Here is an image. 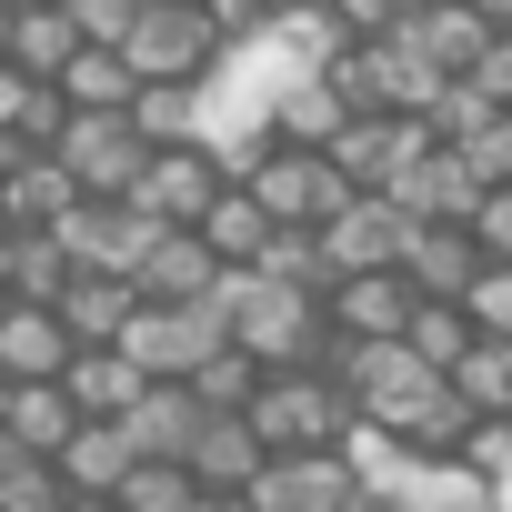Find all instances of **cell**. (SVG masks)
<instances>
[{"label":"cell","instance_id":"34","mask_svg":"<svg viewBox=\"0 0 512 512\" xmlns=\"http://www.w3.org/2000/svg\"><path fill=\"white\" fill-rule=\"evenodd\" d=\"M0 512H71V492H61L51 462H11V482H0Z\"/></svg>","mask_w":512,"mask_h":512},{"label":"cell","instance_id":"15","mask_svg":"<svg viewBox=\"0 0 512 512\" xmlns=\"http://www.w3.org/2000/svg\"><path fill=\"white\" fill-rule=\"evenodd\" d=\"M191 432H201V402H191L181 382H151V392L121 412V442H131V462H181V452H191Z\"/></svg>","mask_w":512,"mask_h":512},{"label":"cell","instance_id":"35","mask_svg":"<svg viewBox=\"0 0 512 512\" xmlns=\"http://www.w3.org/2000/svg\"><path fill=\"white\" fill-rule=\"evenodd\" d=\"M322 11H332V31H342V41H392L412 0H322Z\"/></svg>","mask_w":512,"mask_h":512},{"label":"cell","instance_id":"30","mask_svg":"<svg viewBox=\"0 0 512 512\" xmlns=\"http://www.w3.org/2000/svg\"><path fill=\"white\" fill-rule=\"evenodd\" d=\"M452 312L472 322V342H512V272H492V262H482V272H472V292H462Z\"/></svg>","mask_w":512,"mask_h":512},{"label":"cell","instance_id":"22","mask_svg":"<svg viewBox=\"0 0 512 512\" xmlns=\"http://www.w3.org/2000/svg\"><path fill=\"white\" fill-rule=\"evenodd\" d=\"M191 241L211 251V262H221V272H251V262H262V241H272V221H262V211H251V191H231V181H221Z\"/></svg>","mask_w":512,"mask_h":512},{"label":"cell","instance_id":"43","mask_svg":"<svg viewBox=\"0 0 512 512\" xmlns=\"http://www.w3.org/2000/svg\"><path fill=\"white\" fill-rule=\"evenodd\" d=\"M11 462H21V452H11V442H0V482H11Z\"/></svg>","mask_w":512,"mask_h":512},{"label":"cell","instance_id":"16","mask_svg":"<svg viewBox=\"0 0 512 512\" xmlns=\"http://www.w3.org/2000/svg\"><path fill=\"white\" fill-rule=\"evenodd\" d=\"M392 272H402V292H412V302H462L482 262H472V241H462V231H412Z\"/></svg>","mask_w":512,"mask_h":512},{"label":"cell","instance_id":"6","mask_svg":"<svg viewBox=\"0 0 512 512\" xmlns=\"http://www.w3.org/2000/svg\"><path fill=\"white\" fill-rule=\"evenodd\" d=\"M51 241H61V262H71V272L131 282V272H141V251H151L161 231H151V221H141L131 201H81V211H71V221H61Z\"/></svg>","mask_w":512,"mask_h":512},{"label":"cell","instance_id":"3","mask_svg":"<svg viewBox=\"0 0 512 512\" xmlns=\"http://www.w3.org/2000/svg\"><path fill=\"white\" fill-rule=\"evenodd\" d=\"M241 422H251V442L282 462V452H332L342 422H352V402H342L322 372H262V392H251Z\"/></svg>","mask_w":512,"mask_h":512},{"label":"cell","instance_id":"17","mask_svg":"<svg viewBox=\"0 0 512 512\" xmlns=\"http://www.w3.org/2000/svg\"><path fill=\"white\" fill-rule=\"evenodd\" d=\"M71 372V342H61V322L51 312H0V382L11 392H31V382H61Z\"/></svg>","mask_w":512,"mask_h":512},{"label":"cell","instance_id":"40","mask_svg":"<svg viewBox=\"0 0 512 512\" xmlns=\"http://www.w3.org/2000/svg\"><path fill=\"white\" fill-rule=\"evenodd\" d=\"M342 512H402V502H372V492H352V502H342Z\"/></svg>","mask_w":512,"mask_h":512},{"label":"cell","instance_id":"47","mask_svg":"<svg viewBox=\"0 0 512 512\" xmlns=\"http://www.w3.org/2000/svg\"><path fill=\"white\" fill-rule=\"evenodd\" d=\"M412 11H432V0H412Z\"/></svg>","mask_w":512,"mask_h":512},{"label":"cell","instance_id":"20","mask_svg":"<svg viewBox=\"0 0 512 512\" xmlns=\"http://www.w3.org/2000/svg\"><path fill=\"white\" fill-rule=\"evenodd\" d=\"M71 432H81V412L61 402V382H31V392H11V402H0V442H11L21 462H51Z\"/></svg>","mask_w":512,"mask_h":512},{"label":"cell","instance_id":"39","mask_svg":"<svg viewBox=\"0 0 512 512\" xmlns=\"http://www.w3.org/2000/svg\"><path fill=\"white\" fill-rule=\"evenodd\" d=\"M191 512H251V502H241V492H201Z\"/></svg>","mask_w":512,"mask_h":512},{"label":"cell","instance_id":"4","mask_svg":"<svg viewBox=\"0 0 512 512\" xmlns=\"http://www.w3.org/2000/svg\"><path fill=\"white\" fill-rule=\"evenodd\" d=\"M231 191H251V211H262L272 231H332V211L352 201V191L332 181V161H322V151H262Z\"/></svg>","mask_w":512,"mask_h":512},{"label":"cell","instance_id":"48","mask_svg":"<svg viewBox=\"0 0 512 512\" xmlns=\"http://www.w3.org/2000/svg\"><path fill=\"white\" fill-rule=\"evenodd\" d=\"M0 402H11V382H0Z\"/></svg>","mask_w":512,"mask_h":512},{"label":"cell","instance_id":"18","mask_svg":"<svg viewBox=\"0 0 512 512\" xmlns=\"http://www.w3.org/2000/svg\"><path fill=\"white\" fill-rule=\"evenodd\" d=\"M81 211V191L61 181V161H11L0 171V231H61Z\"/></svg>","mask_w":512,"mask_h":512},{"label":"cell","instance_id":"25","mask_svg":"<svg viewBox=\"0 0 512 512\" xmlns=\"http://www.w3.org/2000/svg\"><path fill=\"white\" fill-rule=\"evenodd\" d=\"M332 131H342V111H332L322 81H292L272 101V151H332Z\"/></svg>","mask_w":512,"mask_h":512},{"label":"cell","instance_id":"7","mask_svg":"<svg viewBox=\"0 0 512 512\" xmlns=\"http://www.w3.org/2000/svg\"><path fill=\"white\" fill-rule=\"evenodd\" d=\"M211 191H221V171H211L201 151H151L141 181H131V211H141L151 231H201Z\"/></svg>","mask_w":512,"mask_h":512},{"label":"cell","instance_id":"45","mask_svg":"<svg viewBox=\"0 0 512 512\" xmlns=\"http://www.w3.org/2000/svg\"><path fill=\"white\" fill-rule=\"evenodd\" d=\"M71 512H111V502H71Z\"/></svg>","mask_w":512,"mask_h":512},{"label":"cell","instance_id":"29","mask_svg":"<svg viewBox=\"0 0 512 512\" xmlns=\"http://www.w3.org/2000/svg\"><path fill=\"white\" fill-rule=\"evenodd\" d=\"M201 412H251V392H262V362H241V352H211L191 382H181Z\"/></svg>","mask_w":512,"mask_h":512},{"label":"cell","instance_id":"28","mask_svg":"<svg viewBox=\"0 0 512 512\" xmlns=\"http://www.w3.org/2000/svg\"><path fill=\"white\" fill-rule=\"evenodd\" d=\"M191 502H201V492H191L181 462H131L121 492H111V512H191Z\"/></svg>","mask_w":512,"mask_h":512},{"label":"cell","instance_id":"19","mask_svg":"<svg viewBox=\"0 0 512 512\" xmlns=\"http://www.w3.org/2000/svg\"><path fill=\"white\" fill-rule=\"evenodd\" d=\"M402 41H412L442 81H462V71L482 61V41H492V31L472 21V0H432V11H402Z\"/></svg>","mask_w":512,"mask_h":512},{"label":"cell","instance_id":"12","mask_svg":"<svg viewBox=\"0 0 512 512\" xmlns=\"http://www.w3.org/2000/svg\"><path fill=\"white\" fill-rule=\"evenodd\" d=\"M322 322H332V342H402V322H412V292H402V272L332 282V292H322Z\"/></svg>","mask_w":512,"mask_h":512},{"label":"cell","instance_id":"1","mask_svg":"<svg viewBox=\"0 0 512 512\" xmlns=\"http://www.w3.org/2000/svg\"><path fill=\"white\" fill-rule=\"evenodd\" d=\"M141 382H191L211 352H231V322H221V302H181V312H161V302H131V322H121V342H111Z\"/></svg>","mask_w":512,"mask_h":512},{"label":"cell","instance_id":"24","mask_svg":"<svg viewBox=\"0 0 512 512\" xmlns=\"http://www.w3.org/2000/svg\"><path fill=\"white\" fill-rule=\"evenodd\" d=\"M251 272H262L272 292H302V302H322V292H332L322 231H272V241H262V262H251Z\"/></svg>","mask_w":512,"mask_h":512},{"label":"cell","instance_id":"27","mask_svg":"<svg viewBox=\"0 0 512 512\" xmlns=\"http://www.w3.org/2000/svg\"><path fill=\"white\" fill-rule=\"evenodd\" d=\"M402 352H412V362H422V372L442 382V372H452V362L472 352V322H462L452 302H412V322H402Z\"/></svg>","mask_w":512,"mask_h":512},{"label":"cell","instance_id":"38","mask_svg":"<svg viewBox=\"0 0 512 512\" xmlns=\"http://www.w3.org/2000/svg\"><path fill=\"white\" fill-rule=\"evenodd\" d=\"M472 21H482V31L502 41V31H512V0H472Z\"/></svg>","mask_w":512,"mask_h":512},{"label":"cell","instance_id":"36","mask_svg":"<svg viewBox=\"0 0 512 512\" xmlns=\"http://www.w3.org/2000/svg\"><path fill=\"white\" fill-rule=\"evenodd\" d=\"M191 11H201V31L231 51V41H251V31H262L272 11H262V0H191Z\"/></svg>","mask_w":512,"mask_h":512},{"label":"cell","instance_id":"10","mask_svg":"<svg viewBox=\"0 0 512 512\" xmlns=\"http://www.w3.org/2000/svg\"><path fill=\"white\" fill-rule=\"evenodd\" d=\"M71 51H81L71 11H0V71H11L21 91H51L71 71Z\"/></svg>","mask_w":512,"mask_h":512},{"label":"cell","instance_id":"26","mask_svg":"<svg viewBox=\"0 0 512 512\" xmlns=\"http://www.w3.org/2000/svg\"><path fill=\"white\" fill-rule=\"evenodd\" d=\"M131 131H141V151H191L201 141V91H131Z\"/></svg>","mask_w":512,"mask_h":512},{"label":"cell","instance_id":"13","mask_svg":"<svg viewBox=\"0 0 512 512\" xmlns=\"http://www.w3.org/2000/svg\"><path fill=\"white\" fill-rule=\"evenodd\" d=\"M211 282H221V262L191 241V231H161L151 251H141V272H131V302H161V312H181V302H211Z\"/></svg>","mask_w":512,"mask_h":512},{"label":"cell","instance_id":"37","mask_svg":"<svg viewBox=\"0 0 512 512\" xmlns=\"http://www.w3.org/2000/svg\"><path fill=\"white\" fill-rule=\"evenodd\" d=\"M462 81H472V91H482L492 111H512V31H502V41H482V61H472Z\"/></svg>","mask_w":512,"mask_h":512},{"label":"cell","instance_id":"31","mask_svg":"<svg viewBox=\"0 0 512 512\" xmlns=\"http://www.w3.org/2000/svg\"><path fill=\"white\" fill-rule=\"evenodd\" d=\"M462 241H472V262L512 272V191H482V201H472V221H462Z\"/></svg>","mask_w":512,"mask_h":512},{"label":"cell","instance_id":"49","mask_svg":"<svg viewBox=\"0 0 512 512\" xmlns=\"http://www.w3.org/2000/svg\"><path fill=\"white\" fill-rule=\"evenodd\" d=\"M0 312H11V302H0Z\"/></svg>","mask_w":512,"mask_h":512},{"label":"cell","instance_id":"5","mask_svg":"<svg viewBox=\"0 0 512 512\" xmlns=\"http://www.w3.org/2000/svg\"><path fill=\"white\" fill-rule=\"evenodd\" d=\"M51 161H61V181H71L81 201H131V181H141L151 151H141V131H131V111H121V121H71Z\"/></svg>","mask_w":512,"mask_h":512},{"label":"cell","instance_id":"21","mask_svg":"<svg viewBox=\"0 0 512 512\" xmlns=\"http://www.w3.org/2000/svg\"><path fill=\"white\" fill-rule=\"evenodd\" d=\"M141 392H151V382H141L121 352H71V372H61V402H71L81 422H121Z\"/></svg>","mask_w":512,"mask_h":512},{"label":"cell","instance_id":"46","mask_svg":"<svg viewBox=\"0 0 512 512\" xmlns=\"http://www.w3.org/2000/svg\"><path fill=\"white\" fill-rule=\"evenodd\" d=\"M0 262H11V231H0Z\"/></svg>","mask_w":512,"mask_h":512},{"label":"cell","instance_id":"9","mask_svg":"<svg viewBox=\"0 0 512 512\" xmlns=\"http://www.w3.org/2000/svg\"><path fill=\"white\" fill-rule=\"evenodd\" d=\"M241 502H251V512H342V502H352V472H342L332 452H282V462L251 472Z\"/></svg>","mask_w":512,"mask_h":512},{"label":"cell","instance_id":"14","mask_svg":"<svg viewBox=\"0 0 512 512\" xmlns=\"http://www.w3.org/2000/svg\"><path fill=\"white\" fill-rule=\"evenodd\" d=\"M51 322H61V342H71V352H111V342H121V322H131V282L71 272V282H61V302H51Z\"/></svg>","mask_w":512,"mask_h":512},{"label":"cell","instance_id":"8","mask_svg":"<svg viewBox=\"0 0 512 512\" xmlns=\"http://www.w3.org/2000/svg\"><path fill=\"white\" fill-rule=\"evenodd\" d=\"M402 241H412V221L392 201H342L332 231H322V262H332V282H372V272L402 262Z\"/></svg>","mask_w":512,"mask_h":512},{"label":"cell","instance_id":"33","mask_svg":"<svg viewBox=\"0 0 512 512\" xmlns=\"http://www.w3.org/2000/svg\"><path fill=\"white\" fill-rule=\"evenodd\" d=\"M131 21H141V0H71L81 51H121V41H131Z\"/></svg>","mask_w":512,"mask_h":512},{"label":"cell","instance_id":"32","mask_svg":"<svg viewBox=\"0 0 512 512\" xmlns=\"http://www.w3.org/2000/svg\"><path fill=\"white\" fill-rule=\"evenodd\" d=\"M462 171H472L482 191H512V111H492V121L462 141Z\"/></svg>","mask_w":512,"mask_h":512},{"label":"cell","instance_id":"2","mask_svg":"<svg viewBox=\"0 0 512 512\" xmlns=\"http://www.w3.org/2000/svg\"><path fill=\"white\" fill-rule=\"evenodd\" d=\"M211 61H221V41L201 31L191 0H141V21H131V41H121L131 91H201Z\"/></svg>","mask_w":512,"mask_h":512},{"label":"cell","instance_id":"42","mask_svg":"<svg viewBox=\"0 0 512 512\" xmlns=\"http://www.w3.org/2000/svg\"><path fill=\"white\" fill-rule=\"evenodd\" d=\"M262 11H322V0H262Z\"/></svg>","mask_w":512,"mask_h":512},{"label":"cell","instance_id":"41","mask_svg":"<svg viewBox=\"0 0 512 512\" xmlns=\"http://www.w3.org/2000/svg\"><path fill=\"white\" fill-rule=\"evenodd\" d=\"M492 512H512V472H502V482H492Z\"/></svg>","mask_w":512,"mask_h":512},{"label":"cell","instance_id":"23","mask_svg":"<svg viewBox=\"0 0 512 512\" xmlns=\"http://www.w3.org/2000/svg\"><path fill=\"white\" fill-rule=\"evenodd\" d=\"M442 392H452L472 422H512V342H472V352L442 372Z\"/></svg>","mask_w":512,"mask_h":512},{"label":"cell","instance_id":"11","mask_svg":"<svg viewBox=\"0 0 512 512\" xmlns=\"http://www.w3.org/2000/svg\"><path fill=\"white\" fill-rule=\"evenodd\" d=\"M262 462H272V452L251 442L241 412H201V432H191V452H181L191 492H251V472H262Z\"/></svg>","mask_w":512,"mask_h":512},{"label":"cell","instance_id":"44","mask_svg":"<svg viewBox=\"0 0 512 512\" xmlns=\"http://www.w3.org/2000/svg\"><path fill=\"white\" fill-rule=\"evenodd\" d=\"M11 161H21V151H11V141H0V171H11Z\"/></svg>","mask_w":512,"mask_h":512}]
</instances>
